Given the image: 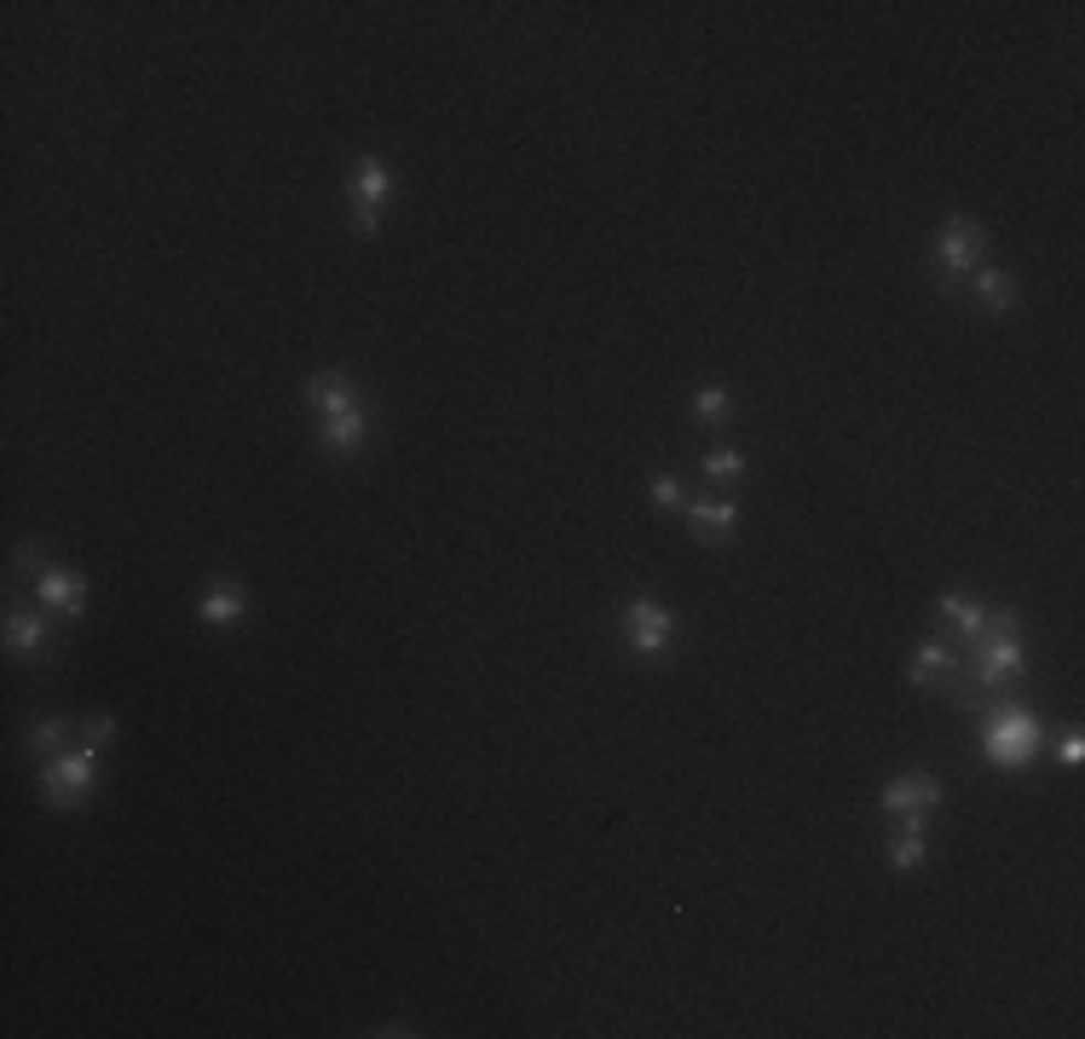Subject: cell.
<instances>
[{
  "mask_svg": "<svg viewBox=\"0 0 1085 1039\" xmlns=\"http://www.w3.org/2000/svg\"><path fill=\"white\" fill-rule=\"evenodd\" d=\"M93 774H98V751L93 745H70L64 756H46L41 768V792L53 808H70L93 792Z\"/></svg>",
  "mask_w": 1085,
  "mask_h": 1039,
  "instance_id": "1",
  "label": "cell"
},
{
  "mask_svg": "<svg viewBox=\"0 0 1085 1039\" xmlns=\"http://www.w3.org/2000/svg\"><path fill=\"white\" fill-rule=\"evenodd\" d=\"M988 763L993 768H1028L1033 756H1040V722H1033L1028 711H999L988 722Z\"/></svg>",
  "mask_w": 1085,
  "mask_h": 1039,
  "instance_id": "2",
  "label": "cell"
},
{
  "mask_svg": "<svg viewBox=\"0 0 1085 1039\" xmlns=\"http://www.w3.org/2000/svg\"><path fill=\"white\" fill-rule=\"evenodd\" d=\"M670 629H676V618L664 613L659 601H629L624 606V636H629L636 653H659L670 642Z\"/></svg>",
  "mask_w": 1085,
  "mask_h": 1039,
  "instance_id": "3",
  "label": "cell"
},
{
  "mask_svg": "<svg viewBox=\"0 0 1085 1039\" xmlns=\"http://www.w3.org/2000/svg\"><path fill=\"white\" fill-rule=\"evenodd\" d=\"M936 803H942V785L929 774H901V780L883 785V797H877L883 815H924V808H936Z\"/></svg>",
  "mask_w": 1085,
  "mask_h": 1039,
  "instance_id": "4",
  "label": "cell"
},
{
  "mask_svg": "<svg viewBox=\"0 0 1085 1039\" xmlns=\"http://www.w3.org/2000/svg\"><path fill=\"white\" fill-rule=\"evenodd\" d=\"M364 439H370V416H364V404H352V411L323 416V427H318V445H323V450H336V456L359 450Z\"/></svg>",
  "mask_w": 1085,
  "mask_h": 1039,
  "instance_id": "5",
  "label": "cell"
},
{
  "mask_svg": "<svg viewBox=\"0 0 1085 1039\" xmlns=\"http://www.w3.org/2000/svg\"><path fill=\"white\" fill-rule=\"evenodd\" d=\"M981 255V225L976 220H947L942 225V266L947 272H970Z\"/></svg>",
  "mask_w": 1085,
  "mask_h": 1039,
  "instance_id": "6",
  "label": "cell"
},
{
  "mask_svg": "<svg viewBox=\"0 0 1085 1039\" xmlns=\"http://www.w3.org/2000/svg\"><path fill=\"white\" fill-rule=\"evenodd\" d=\"M307 399L318 404L323 416H336V411H352V404H359V388L330 370V375H312V382H307Z\"/></svg>",
  "mask_w": 1085,
  "mask_h": 1039,
  "instance_id": "7",
  "label": "cell"
},
{
  "mask_svg": "<svg viewBox=\"0 0 1085 1039\" xmlns=\"http://www.w3.org/2000/svg\"><path fill=\"white\" fill-rule=\"evenodd\" d=\"M953 665H958V658L947 653V642H924L913 653V665H906V676H913V688H936V681H947Z\"/></svg>",
  "mask_w": 1085,
  "mask_h": 1039,
  "instance_id": "8",
  "label": "cell"
},
{
  "mask_svg": "<svg viewBox=\"0 0 1085 1039\" xmlns=\"http://www.w3.org/2000/svg\"><path fill=\"white\" fill-rule=\"evenodd\" d=\"M693 531H699V538L704 543H727V538H734V502H693Z\"/></svg>",
  "mask_w": 1085,
  "mask_h": 1039,
  "instance_id": "9",
  "label": "cell"
},
{
  "mask_svg": "<svg viewBox=\"0 0 1085 1039\" xmlns=\"http://www.w3.org/2000/svg\"><path fill=\"white\" fill-rule=\"evenodd\" d=\"M393 191V180H387V168L382 162H370V157H359V168H352V209H375Z\"/></svg>",
  "mask_w": 1085,
  "mask_h": 1039,
  "instance_id": "10",
  "label": "cell"
},
{
  "mask_svg": "<svg viewBox=\"0 0 1085 1039\" xmlns=\"http://www.w3.org/2000/svg\"><path fill=\"white\" fill-rule=\"evenodd\" d=\"M41 601L53 606V613H82L87 590H82V577H70V572H41Z\"/></svg>",
  "mask_w": 1085,
  "mask_h": 1039,
  "instance_id": "11",
  "label": "cell"
},
{
  "mask_svg": "<svg viewBox=\"0 0 1085 1039\" xmlns=\"http://www.w3.org/2000/svg\"><path fill=\"white\" fill-rule=\"evenodd\" d=\"M942 618L958 629V636H981V629H988V606H981V601H970V595H942Z\"/></svg>",
  "mask_w": 1085,
  "mask_h": 1039,
  "instance_id": "12",
  "label": "cell"
},
{
  "mask_svg": "<svg viewBox=\"0 0 1085 1039\" xmlns=\"http://www.w3.org/2000/svg\"><path fill=\"white\" fill-rule=\"evenodd\" d=\"M976 295H981V307H988V312H1011L1017 307V277L1011 272H981Z\"/></svg>",
  "mask_w": 1085,
  "mask_h": 1039,
  "instance_id": "13",
  "label": "cell"
},
{
  "mask_svg": "<svg viewBox=\"0 0 1085 1039\" xmlns=\"http://www.w3.org/2000/svg\"><path fill=\"white\" fill-rule=\"evenodd\" d=\"M7 647H12V653H41V647H46V618L12 613V618H7Z\"/></svg>",
  "mask_w": 1085,
  "mask_h": 1039,
  "instance_id": "14",
  "label": "cell"
},
{
  "mask_svg": "<svg viewBox=\"0 0 1085 1039\" xmlns=\"http://www.w3.org/2000/svg\"><path fill=\"white\" fill-rule=\"evenodd\" d=\"M906 826H901V838H895V849H890V860L906 872V867H918L924 860V815H901Z\"/></svg>",
  "mask_w": 1085,
  "mask_h": 1039,
  "instance_id": "15",
  "label": "cell"
},
{
  "mask_svg": "<svg viewBox=\"0 0 1085 1039\" xmlns=\"http://www.w3.org/2000/svg\"><path fill=\"white\" fill-rule=\"evenodd\" d=\"M203 618H209V624H220V629H232V624L243 618V595H237V590H214V595H203Z\"/></svg>",
  "mask_w": 1085,
  "mask_h": 1039,
  "instance_id": "16",
  "label": "cell"
},
{
  "mask_svg": "<svg viewBox=\"0 0 1085 1039\" xmlns=\"http://www.w3.org/2000/svg\"><path fill=\"white\" fill-rule=\"evenodd\" d=\"M704 479H716V486L727 479V486H734V479H745V456L740 450H711L704 456Z\"/></svg>",
  "mask_w": 1085,
  "mask_h": 1039,
  "instance_id": "17",
  "label": "cell"
},
{
  "mask_svg": "<svg viewBox=\"0 0 1085 1039\" xmlns=\"http://www.w3.org/2000/svg\"><path fill=\"white\" fill-rule=\"evenodd\" d=\"M64 740H70V728H64V722H35V733H30V751H35L41 763H46V756H53Z\"/></svg>",
  "mask_w": 1085,
  "mask_h": 1039,
  "instance_id": "18",
  "label": "cell"
},
{
  "mask_svg": "<svg viewBox=\"0 0 1085 1039\" xmlns=\"http://www.w3.org/2000/svg\"><path fill=\"white\" fill-rule=\"evenodd\" d=\"M693 411H699V422H722L727 411H734V399H727L722 388H704V393L693 399Z\"/></svg>",
  "mask_w": 1085,
  "mask_h": 1039,
  "instance_id": "19",
  "label": "cell"
},
{
  "mask_svg": "<svg viewBox=\"0 0 1085 1039\" xmlns=\"http://www.w3.org/2000/svg\"><path fill=\"white\" fill-rule=\"evenodd\" d=\"M652 497H659L664 509H688V497H681V486H676L670 474H652Z\"/></svg>",
  "mask_w": 1085,
  "mask_h": 1039,
  "instance_id": "20",
  "label": "cell"
},
{
  "mask_svg": "<svg viewBox=\"0 0 1085 1039\" xmlns=\"http://www.w3.org/2000/svg\"><path fill=\"white\" fill-rule=\"evenodd\" d=\"M110 733H116V722H110V717H93V722H87V740H82V745H93V751H98V745H110Z\"/></svg>",
  "mask_w": 1085,
  "mask_h": 1039,
  "instance_id": "21",
  "label": "cell"
},
{
  "mask_svg": "<svg viewBox=\"0 0 1085 1039\" xmlns=\"http://www.w3.org/2000/svg\"><path fill=\"white\" fill-rule=\"evenodd\" d=\"M1056 756H1063V763L1074 768V763H1079V756H1085V740H1079V733H1068V740H1063V745H1056Z\"/></svg>",
  "mask_w": 1085,
  "mask_h": 1039,
  "instance_id": "22",
  "label": "cell"
}]
</instances>
